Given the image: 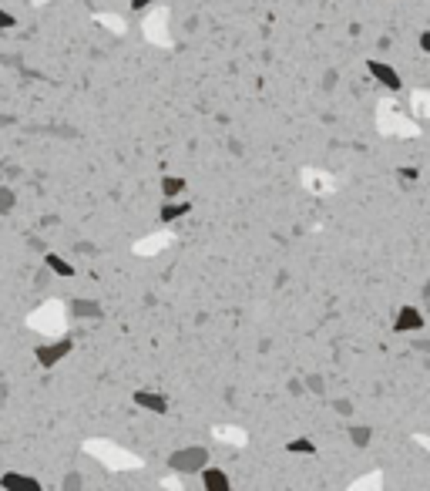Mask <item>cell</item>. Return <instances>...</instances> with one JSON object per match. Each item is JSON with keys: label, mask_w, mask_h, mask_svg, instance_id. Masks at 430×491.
<instances>
[{"label": "cell", "mask_w": 430, "mask_h": 491, "mask_svg": "<svg viewBox=\"0 0 430 491\" xmlns=\"http://www.w3.org/2000/svg\"><path fill=\"white\" fill-rule=\"evenodd\" d=\"M208 464V451L192 444V448H178V451L169 454V468L175 474H199Z\"/></svg>", "instance_id": "6da1fadb"}, {"label": "cell", "mask_w": 430, "mask_h": 491, "mask_svg": "<svg viewBox=\"0 0 430 491\" xmlns=\"http://www.w3.org/2000/svg\"><path fill=\"white\" fill-rule=\"evenodd\" d=\"M71 350H75V340H71V337H61V340H54V343H40L38 350H34V357H38V363L44 370H51V367L61 363Z\"/></svg>", "instance_id": "7a4b0ae2"}, {"label": "cell", "mask_w": 430, "mask_h": 491, "mask_svg": "<svg viewBox=\"0 0 430 491\" xmlns=\"http://www.w3.org/2000/svg\"><path fill=\"white\" fill-rule=\"evenodd\" d=\"M393 330L397 333H417V330H424V313L417 306H400L397 310V320H393Z\"/></svg>", "instance_id": "3957f363"}, {"label": "cell", "mask_w": 430, "mask_h": 491, "mask_svg": "<svg viewBox=\"0 0 430 491\" xmlns=\"http://www.w3.org/2000/svg\"><path fill=\"white\" fill-rule=\"evenodd\" d=\"M367 68H370V75H374L376 81H380V84L387 88V91H400V88H404V81H400V75L393 71L390 64H383V61H370Z\"/></svg>", "instance_id": "277c9868"}, {"label": "cell", "mask_w": 430, "mask_h": 491, "mask_svg": "<svg viewBox=\"0 0 430 491\" xmlns=\"http://www.w3.org/2000/svg\"><path fill=\"white\" fill-rule=\"evenodd\" d=\"M0 488H7V491H40V481L38 478H31V474L7 471V474H0Z\"/></svg>", "instance_id": "5b68a950"}, {"label": "cell", "mask_w": 430, "mask_h": 491, "mask_svg": "<svg viewBox=\"0 0 430 491\" xmlns=\"http://www.w3.org/2000/svg\"><path fill=\"white\" fill-rule=\"evenodd\" d=\"M135 404L141 411H151V414H165L169 411V397L155 394V391H135Z\"/></svg>", "instance_id": "8992f818"}, {"label": "cell", "mask_w": 430, "mask_h": 491, "mask_svg": "<svg viewBox=\"0 0 430 491\" xmlns=\"http://www.w3.org/2000/svg\"><path fill=\"white\" fill-rule=\"evenodd\" d=\"M199 474H202V488H206V491H229V488H232L229 474H225L222 468H215V464H206Z\"/></svg>", "instance_id": "52a82bcc"}, {"label": "cell", "mask_w": 430, "mask_h": 491, "mask_svg": "<svg viewBox=\"0 0 430 491\" xmlns=\"http://www.w3.org/2000/svg\"><path fill=\"white\" fill-rule=\"evenodd\" d=\"M71 317H77V320H101L105 310H101V303L94 300H71Z\"/></svg>", "instance_id": "ba28073f"}, {"label": "cell", "mask_w": 430, "mask_h": 491, "mask_svg": "<svg viewBox=\"0 0 430 491\" xmlns=\"http://www.w3.org/2000/svg\"><path fill=\"white\" fill-rule=\"evenodd\" d=\"M188 212H192V202H188V199H182V202L169 199V202L162 206V212H158V219H162V222H175V219H182Z\"/></svg>", "instance_id": "9c48e42d"}, {"label": "cell", "mask_w": 430, "mask_h": 491, "mask_svg": "<svg viewBox=\"0 0 430 491\" xmlns=\"http://www.w3.org/2000/svg\"><path fill=\"white\" fill-rule=\"evenodd\" d=\"M185 189H188V182L182 175H162V195L165 199H178Z\"/></svg>", "instance_id": "30bf717a"}, {"label": "cell", "mask_w": 430, "mask_h": 491, "mask_svg": "<svg viewBox=\"0 0 430 491\" xmlns=\"http://www.w3.org/2000/svg\"><path fill=\"white\" fill-rule=\"evenodd\" d=\"M44 263H47V269L57 273V276H75V266L68 263V259H61L57 252H47V256H44Z\"/></svg>", "instance_id": "8fae6325"}, {"label": "cell", "mask_w": 430, "mask_h": 491, "mask_svg": "<svg viewBox=\"0 0 430 491\" xmlns=\"http://www.w3.org/2000/svg\"><path fill=\"white\" fill-rule=\"evenodd\" d=\"M346 437L353 441L356 448H367V444H370V437H374V431H370L367 424H350V431H346Z\"/></svg>", "instance_id": "7c38bea8"}, {"label": "cell", "mask_w": 430, "mask_h": 491, "mask_svg": "<svg viewBox=\"0 0 430 491\" xmlns=\"http://www.w3.org/2000/svg\"><path fill=\"white\" fill-rule=\"evenodd\" d=\"M286 448H289L293 454H316V444H313V441H306V437H296V441H289Z\"/></svg>", "instance_id": "4fadbf2b"}, {"label": "cell", "mask_w": 430, "mask_h": 491, "mask_svg": "<svg viewBox=\"0 0 430 491\" xmlns=\"http://www.w3.org/2000/svg\"><path fill=\"white\" fill-rule=\"evenodd\" d=\"M306 391H309V394H316V397H323V394H326V384H323L319 374H309V377H306Z\"/></svg>", "instance_id": "5bb4252c"}, {"label": "cell", "mask_w": 430, "mask_h": 491, "mask_svg": "<svg viewBox=\"0 0 430 491\" xmlns=\"http://www.w3.org/2000/svg\"><path fill=\"white\" fill-rule=\"evenodd\" d=\"M61 488L64 491H77V488H84V478H81V471H71L64 481H61Z\"/></svg>", "instance_id": "9a60e30c"}, {"label": "cell", "mask_w": 430, "mask_h": 491, "mask_svg": "<svg viewBox=\"0 0 430 491\" xmlns=\"http://www.w3.org/2000/svg\"><path fill=\"white\" fill-rule=\"evenodd\" d=\"M14 202H17V195H14L10 189H3V186H0V212H10V209H14Z\"/></svg>", "instance_id": "2e32d148"}, {"label": "cell", "mask_w": 430, "mask_h": 491, "mask_svg": "<svg viewBox=\"0 0 430 491\" xmlns=\"http://www.w3.org/2000/svg\"><path fill=\"white\" fill-rule=\"evenodd\" d=\"M10 27H17V17L7 14V10H0V31H10Z\"/></svg>", "instance_id": "e0dca14e"}, {"label": "cell", "mask_w": 430, "mask_h": 491, "mask_svg": "<svg viewBox=\"0 0 430 491\" xmlns=\"http://www.w3.org/2000/svg\"><path fill=\"white\" fill-rule=\"evenodd\" d=\"M333 411L343 414V417H350V414H353V404H350V400H333Z\"/></svg>", "instance_id": "ac0fdd59"}, {"label": "cell", "mask_w": 430, "mask_h": 491, "mask_svg": "<svg viewBox=\"0 0 430 491\" xmlns=\"http://www.w3.org/2000/svg\"><path fill=\"white\" fill-rule=\"evenodd\" d=\"M155 3H158V0H131L135 10H148V7H155Z\"/></svg>", "instance_id": "d6986e66"}, {"label": "cell", "mask_w": 430, "mask_h": 491, "mask_svg": "<svg viewBox=\"0 0 430 491\" xmlns=\"http://www.w3.org/2000/svg\"><path fill=\"white\" fill-rule=\"evenodd\" d=\"M77 252H88V256H94V252H98V249H94L91 243H77Z\"/></svg>", "instance_id": "ffe728a7"}, {"label": "cell", "mask_w": 430, "mask_h": 491, "mask_svg": "<svg viewBox=\"0 0 430 491\" xmlns=\"http://www.w3.org/2000/svg\"><path fill=\"white\" fill-rule=\"evenodd\" d=\"M7 391H10V387H7V377H3V374H0V400H3V397H7Z\"/></svg>", "instance_id": "44dd1931"}]
</instances>
